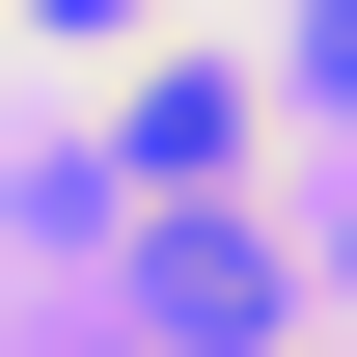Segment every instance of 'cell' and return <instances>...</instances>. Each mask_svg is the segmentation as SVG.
<instances>
[{
	"instance_id": "1",
	"label": "cell",
	"mask_w": 357,
	"mask_h": 357,
	"mask_svg": "<svg viewBox=\"0 0 357 357\" xmlns=\"http://www.w3.org/2000/svg\"><path fill=\"white\" fill-rule=\"evenodd\" d=\"M110 137H137V192H220V165H248V83H220V55H137Z\"/></svg>"
},
{
	"instance_id": "2",
	"label": "cell",
	"mask_w": 357,
	"mask_h": 357,
	"mask_svg": "<svg viewBox=\"0 0 357 357\" xmlns=\"http://www.w3.org/2000/svg\"><path fill=\"white\" fill-rule=\"evenodd\" d=\"M165 303H192V330H275V248L220 220V192H165Z\"/></svg>"
},
{
	"instance_id": "3",
	"label": "cell",
	"mask_w": 357,
	"mask_h": 357,
	"mask_svg": "<svg viewBox=\"0 0 357 357\" xmlns=\"http://www.w3.org/2000/svg\"><path fill=\"white\" fill-rule=\"evenodd\" d=\"M55 28H137V0H55Z\"/></svg>"
}]
</instances>
